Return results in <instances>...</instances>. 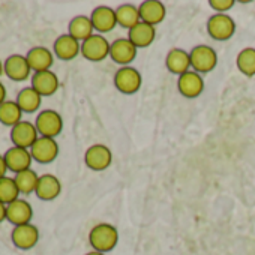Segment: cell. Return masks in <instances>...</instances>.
Masks as SVG:
<instances>
[{"label":"cell","instance_id":"1","mask_svg":"<svg viewBox=\"0 0 255 255\" xmlns=\"http://www.w3.org/2000/svg\"><path fill=\"white\" fill-rule=\"evenodd\" d=\"M89 243L93 248V251L107 254L117 246L119 231L114 225L108 222L96 224L89 233Z\"/></svg>","mask_w":255,"mask_h":255},{"label":"cell","instance_id":"2","mask_svg":"<svg viewBox=\"0 0 255 255\" xmlns=\"http://www.w3.org/2000/svg\"><path fill=\"white\" fill-rule=\"evenodd\" d=\"M143 84L141 74L134 66H122L114 74V86L123 95H134Z\"/></svg>","mask_w":255,"mask_h":255},{"label":"cell","instance_id":"3","mask_svg":"<svg viewBox=\"0 0 255 255\" xmlns=\"http://www.w3.org/2000/svg\"><path fill=\"white\" fill-rule=\"evenodd\" d=\"M35 126L39 132V137L56 138L62 134L63 129V119L56 110H42L38 113Z\"/></svg>","mask_w":255,"mask_h":255},{"label":"cell","instance_id":"4","mask_svg":"<svg viewBox=\"0 0 255 255\" xmlns=\"http://www.w3.org/2000/svg\"><path fill=\"white\" fill-rule=\"evenodd\" d=\"M191 68L198 74H209L218 66V54L209 45H197L189 51Z\"/></svg>","mask_w":255,"mask_h":255},{"label":"cell","instance_id":"5","mask_svg":"<svg viewBox=\"0 0 255 255\" xmlns=\"http://www.w3.org/2000/svg\"><path fill=\"white\" fill-rule=\"evenodd\" d=\"M236 32L234 20L227 14H215L207 20V33L215 41H228Z\"/></svg>","mask_w":255,"mask_h":255},{"label":"cell","instance_id":"6","mask_svg":"<svg viewBox=\"0 0 255 255\" xmlns=\"http://www.w3.org/2000/svg\"><path fill=\"white\" fill-rule=\"evenodd\" d=\"M110 48L111 44L102 35L95 33L81 42V56L90 62H102L110 56Z\"/></svg>","mask_w":255,"mask_h":255},{"label":"cell","instance_id":"7","mask_svg":"<svg viewBox=\"0 0 255 255\" xmlns=\"http://www.w3.org/2000/svg\"><path fill=\"white\" fill-rule=\"evenodd\" d=\"M39 132L36 129L35 123L29 120H21L18 125L11 128V141L12 146L23 147V149H32V146L38 141Z\"/></svg>","mask_w":255,"mask_h":255},{"label":"cell","instance_id":"8","mask_svg":"<svg viewBox=\"0 0 255 255\" xmlns=\"http://www.w3.org/2000/svg\"><path fill=\"white\" fill-rule=\"evenodd\" d=\"M59 143L56 138H48V137H39L38 141L32 146L30 155L35 162L38 164H51L53 161L57 159L59 156Z\"/></svg>","mask_w":255,"mask_h":255},{"label":"cell","instance_id":"9","mask_svg":"<svg viewBox=\"0 0 255 255\" xmlns=\"http://www.w3.org/2000/svg\"><path fill=\"white\" fill-rule=\"evenodd\" d=\"M113 162V153L105 144H93L84 153V164L93 171H104Z\"/></svg>","mask_w":255,"mask_h":255},{"label":"cell","instance_id":"10","mask_svg":"<svg viewBox=\"0 0 255 255\" xmlns=\"http://www.w3.org/2000/svg\"><path fill=\"white\" fill-rule=\"evenodd\" d=\"M32 74V68L27 62V57L23 54H11L8 56V59L5 60V75L15 81V83H21L30 78Z\"/></svg>","mask_w":255,"mask_h":255},{"label":"cell","instance_id":"11","mask_svg":"<svg viewBox=\"0 0 255 255\" xmlns=\"http://www.w3.org/2000/svg\"><path fill=\"white\" fill-rule=\"evenodd\" d=\"M11 240H12L15 248L23 249V251H29V249L35 248L36 243L39 242V230L32 222L14 227L12 233H11Z\"/></svg>","mask_w":255,"mask_h":255},{"label":"cell","instance_id":"12","mask_svg":"<svg viewBox=\"0 0 255 255\" xmlns=\"http://www.w3.org/2000/svg\"><path fill=\"white\" fill-rule=\"evenodd\" d=\"M137 47L128 39V38H119L114 42H111L110 48V57L114 63L120 66H129L131 62L137 57Z\"/></svg>","mask_w":255,"mask_h":255},{"label":"cell","instance_id":"13","mask_svg":"<svg viewBox=\"0 0 255 255\" xmlns=\"http://www.w3.org/2000/svg\"><path fill=\"white\" fill-rule=\"evenodd\" d=\"M3 156H5V161H6L8 171H11L14 174H18L21 171H26V170L32 168L33 158H32L29 149L12 146L5 152Z\"/></svg>","mask_w":255,"mask_h":255},{"label":"cell","instance_id":"14","mask_svg":"<svg viewBox=\"0 0 255 255\" xmlns=\"http://www.w3.org/2000/svg\"><path fill=\"white\" fill-rule=\"evenodd\" d=\"M32 219H33V207L27 200L18 198V200L12 201L11 204H8L6 221L9 224H12L14 227L30 224Z\"/></svg>","mask_w":255,"mask_h":255},{"label":"cell","instance_id":"15","mask_svg":"<svg viewBox=\"0 0 255 255\" xmlns=\"http://www.w3.org/2000/svg\"><path fill=\"white\" fill-rule=\"evenodd\" d=\"M177 89L185 98L194 99V98H198L204 92V80H203L201 74L191 69L179 77Z\"/></svg>","mask_w":255,"mask_h":255},{"label":"cell","instance_id":"16","mask_svg":"<svg viewBox=\"0 0 255 255\" xmlns=\"http://www.w3.org/2000/svg\"><path fill=\"white\" fill-rule=\"evenodd\" d=\"M92 24L95 32L99 35L111 32L117 26V18H116V9L110 6H98L92 11L90 15Z\"/></svg>","mask_w":255,"mask_h":255},{"label":"cell","instance_id":"17","mask_svg":"<svg viewBox=\"0 0 255 255\" xmlns=\"http://www.w3.org/2000/svg\"><path fill=\"white\" fill-rule=\"evenodd\" d=\"M53 53L60 60H72L81 53V42L72 38L69 33L60 35L53 44Z\"/></svg>","mask_w":255,"mask_h":255},{"label":"cell","instance_id":"18","mask_svg":"<svg viewBox=\"0 0 255 255\" xmlns=\"http://www.w3.org/2000/svg\"><path fill=\"white\" fill-rule=\"evenodd\" d=\"M26 57L33 74L51 71V66L54 63V53L47 47H33L27 51Z\"/></svg>","mask_w":255,"mask_h":255},{"label":"cell","instance_id":"19","mask_svg":"<svg viewBox=\"0 0 255 255\" xmlns=\"http://www.w3.org/2000/svg\"><path fill=\"white\" fill-rule=\"evenodd\" d=\"M140 11V18L143 23H147L150 26H158L164 21L165 15H167V9L165 5L159 0H146L138 6Z\"/></svg>","mask_w":255,"mask_h":255},{"label":"cell","instance_id":"20","mask_svg":"<svg viewBox=\"0 0 255 255\" xmlns=\"http://www.w3.org/2000/svg\"><path fill=\"white\" fill-rule=\"evenodd\" d=\"M32 87L44 98L51 96L59 90V77L53 71H44V72H35L32 75Z\"/></svg>","mask_w":255,"mask_h":255},{"label":"cell","instance_id":"21","mask_svg":"<svg viewBox=\"0 0 255 255\" xmlns=\"http://www.w3.org/2000/svg\"><path fill=\"white\" fill-rule=\"evenodd\" d=\"M62 192V182L54 174L39 176V182L35 191V195L42 201H53Z\"/></svg>","mask_w":255,"mask_h":255},{"label":"cell","instance_id":"22","mask_svg":"<svg viewBox=\"0 0 255 255\" xmlns=\"http://www.w3.org/2000/svg\"><path fill=\"white\" fill-rule=\"evenodd\" d=\"M165 66L171 74L180 77L185 72L191 71V56L188 51H185L182 48H173L167 54Z\"/></svg>","mask_w":255,"mask_h":255},{"label":"cell","instance_id":"23","mask_svg":"<svg viewBox=\"0 0 255 255\" xmlns=\"http://www.w3.org/2000/svg\"><path fill=\"white\" fill-rule=\"evenodd\" d=\"M156 38V29L155 26H150L147 23L140 21L137 26H134L129 33H128V39H129L137 48H146L153 44Z\"/></svg>","mask_w":255,"mask_h":255},{"label":"cell","instance_id":"24","mask_svg":"<svg viewBox=\"0 0 255 255\" xmlns=\"http://www.w3.org/2000/svg\"><path fill=\"white\" fill-rule=\"evenodd\" d=\"M68 33L80 42H84L86 39H89L92 35H95V29H93L90 17H86V15L74 17L68 26Z\"/></svg>","mask_w":255,"mask_h":255},{"label":"cell","instance_id":"25","mask_svg":"<svg viewBox=\"0 0 255 255\" xmlns=\"http://www.w3.org/2000/svg\"><path fill=\"white\" fill-rule=\"evenodd\" d=\"M15 101L20 105V108L23 110V113L32 114L39 110V107L42 104V96L32 86H29V87H24L20 90Z\"/></svg>","mask_w":255,"mask_h":255},{"label":"cell","instance_id":"26","mask_svg":"<svg viewBox=\"0 0 255 255\" xmlns=\"http://www.w3.org/2000/svg\"><path fill=\"white\" fill-rule=\"evenodd\" d=\"M116 18H117V24L131 30L134 26H137L141 18H140V11L137 6L131 5V3H123L116 9Z\"/></svg>","mask_w":255,"mask_h":255},{"label":"cell","instance_id":"27","mask_svg":"<svg viewBox=\"0 0 255 255\" xmlns=\"http://www.w3.org/2000/svg\"><path fill=\"white\" fill-rule=\"evenodd\" d=\"M23 114L24 113L17 101L8 99L0 105V123L8 128H14L15 125H18L23 120Z\"/></svg>","mask_w":255,"mask_h":255},{"label":"cell","instance_id":"28","mask_svg":"<svg viewBox=\"0 0 255 255\" xmlns=\"http://www.w3.org/2000/svg\"><path fill=\"white\" fill-rule=\"evenodd\" d=\"M14 179L17 182V186H18V191H20L21 195L35 194L38 182H39V176H38V173L35 170L29 168L26 171H21V173L15 174Z\"/></svg>","mask_w":255,"mask_h":255},{"label":"cell","instance_id":"29","mask_svg":"<svg viewBox=\"0 0 255 255\" xmlns=\"http://www.w3.org/2000/svg\"><path fill=\"white\" fill-rule=\"evenodd\" d=\"M237 69L246 75V77H254L255 75V48L246 47L243 48L236 59Z\"/></svg>","mask_w":255,"mask_h":255},{"label":"cell","instance_id":"30","mask_svg":"<svg viewBox=\"0 0 255 255\" xmlns=\"http://www.w3.org/2000/svg\"><path fill=\"white\" fill-rule=\"evenodd\" d=\"M20 195L21 194L18 191V186H17V182L14 177L6 176L3 179H0V201L8 206L12 201L18 200Z\"/></svg>","mask_w":255,"mask_h":255},{"label":"cell","instance_id":"31","mask_svg":"<svg viewBox=\"0 0 255 255\" xmlns=\"http://www.w3.org/2000/svg\"><path fill=\"white\" fill-rule=\"evenodd\" d=\"M236 0H209V6L216 11V14H225V11L231 9Z\"/></svg>","mask_w":255,"mask_h":255},{"label":"cell","instance_id":"32","mask_svg":"<svg viewBox=\"0 0 255 255\" xmlns=\"http://www.w3.org/2000/svg\"><path fill=\"white\" fill-rule=\"evenodd\" d=\"M8 176V167H6V161L5 156L0 155V179H3Z\"/></svg>","mask_w":255,"mask_h":255},{"label":"cell","instance_id":"33","mask_svg":"<svg viewBox=\"0 0 255 255\" xmlns=\"http://www.w3.org/2000/svg\"><path fill=\"white\" fill-rule=\"evenodd\" d=\"M6 210H8V206L0 201V224L6 221Z\"/></svg>","mask_w":255,"mask_h":255},{"label":"cell","instance_id":"34","mask_svg":"<svg viewBox=\"0 0 255 255\" xmlns=\"http://www.w3.org/2000/svg\"><path fill=\"white\" fill-rule=\"evenodd\" d=\"M5 101H8L6 99V87L2 81H0V105H2Z\"/></svg>","mask_w":255,"mask_h":255},{"label":"cell","instance_id":"35","mask_svg":"<svg viewBox=\"0 0 255 255\" xmlns=\"http://www.w3.org/2000/svg\"><path fill=\"white\" fill-rule=\"evenodd\" d=\"M5 74V62L0 60V77H2Z\"/></svg>","mask_w":255,"mask_h":255},{"label":"cell","instance_id":"36","mask_svg":"<svg viewBox=\"0 0 255 255\" xmlns=\"http://www.w3.org/2000/svg\"><path fill=\"white\" fill-rule=\"evenodd\" d=\"M86 255H105L104 252H98V251H90V252H87Z\"/></svg>","mask_w":255,"mask_h":255}]
</instances>
